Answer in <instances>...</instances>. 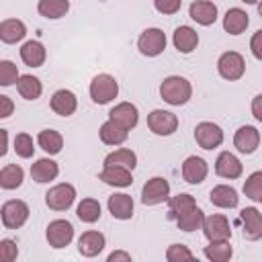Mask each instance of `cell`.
<instances>
[{
  "instance_id": "83f0119b",
  "label": "cell",
  "mask_w": 262,
  "mask_h": 262,
  "mask_svg": "<svg viewBox=\"0 0 262 262\" xmlns=\"http://www.w3.org/2000/svg\"><path fill=\"white\" fill-rule=\"evenodd\" d=\"M196 207V201H194V196L192 194H186V192H180V194H176V196H168V219H178V217H182L184 213H188L190 209H194Z\"/></svg>"
},
{
  "instance_id": "8fae6325",
  "label": "cell",
  "mask_w": 262,
  "mask_h": 262,
  "mask_svg": "<svg viewBox=\"0 0 262 262\" xmlns=\"http://www.w3.org/2000/svg\"><path fill=\"white\" fill-rule=\"evenodd\" d=\"M147 127L156 135H172L178 129V117L170 111L156 108L147 115Z\"/></svg>"
},
{
  "instance_id": "7dc6e473",
  "label": "cell",
  "mask_w": 262,
  "mask_h": 262,
  "mask_svg": "<svg viewBox=\"0 0 262 262\" xmlns=\"http://www.w3.org/2000/svg\"><path fill=\"white\" fill-rule=\"evenodd\" d=\"M117 260H125V262H131V254H127V252H121V250H117V252L108 254V262H117Z\"/></svg>"
},
{
  "instance_id": "3957f363",
  "label": "cell",
  "mask_w": 262,
  "mask_h": 262,
  "mask_svg": "<svg viewBox=\"0 0 262 262\" xmlns=\"http://www.w3.org/2000/svg\"><path fill=\"white\" fill-rule=\"evenodd\" d=\"M217 72L223 80H229V82H235L244 76L246 72V59L242 53L237 51H225L219 59H217Z\"/></svg>"
},
{
  "instance_id": "d590c367",
  "label": "cell",
  "mask_w": 262,
  "mask_h": 262,
  "mask_svg": "<svg viewBox=\"0 0 262 262\" xmlns=\"http://www.w3.org/2000/svg\"><path fill=\"white\" fill-rule=\"evenodd\" d=\"M76 215L84 223H96L100 219V203L96 199H82V203L76 207Z\"/></svg>"
},
{
  "instance_id": "681fc988",
  "label": "cell",
  "mask_w": 262,
  "mask_h": 262,
  "mask_svg": "<svg viewBox=\"0 0 262 262\" xmlns=\"http://www.w3.org/2000/svg\"><path fill=\"white\" fill-rule=\"evenodd\" d=\"M246 4H258V0H244Z\"/></svg>"
},
{
  "instance_id": "7bdbcfd3",
  "label": "cell",
  "mask_w": 262,
  "mask_h": 262,
  "mask_svg": "<svg viewBox=\"0 0 262 262\" xmlns=\"http://www.w3.org/2000/svg\"><path fill=\"white\" fill-rule=\"evenodd\" d=\"M154 6L160 14H176L182 6V0H154Z\"/></svg>"
},
{
  "instance_id": "4dcf8cb0",
  "label": "cell",
  "mask_w": 262,
  "mask_h": 262,
  "mask_svg": "<svg viewBox=\"0 0 262 262\" xmlns=\"http://www.w3.org/2000/svg\"><path fill=\"white\" fill-rule=\"evenodd\" d=\"M37 143H39V147H41L43 151H47L49 156H55V154H59L61 147H63V137H61V133L55 131V129H43V131H39V135H37Z\"/></svg>"
},
{
  "instance_id": "f6af8a7d",
  "label": "cell",
  "mask_w": 262,
  "mask_h": 262,
  "mask_svg": "<svg viewBox=\"0 0 262 262\" xmlns=\"http://www.w3.org/2000/svg\"><path fill=\"white\" fill-rule=\"evenodd\" d=\"M260 41H262V31H256L254 33V37H252V53H254V57L256 59H262V45H260Z\"/></svg>"
},
{
  "instance_id": "c3c4849f",
  "label": "cell",
  "mask_w": 262,
  "mask_h": 262,
  "mask_svg": "<svg viewBox=\"0 0 262 262\" xmlns=\"http://www.w3.org/2000/svg\"><path fill=\"white\" fill-rule=\"evenodd\" d=\"M260 102H262V94H258V96L254 98V102H252V113H254V117H256L258 121H262V111H260Z\"/></svg>"
},
{
  "instance_id": "cb8c5ba5",
  "label": "cell",
  "mask_w": 262,
  "mask_h": 262,
  "mask_svg": "<svg viewBox=\"0 0 262 262\" xmlns=\"http://www.w3.org/2000/svg\"><path fill=\"white\" fill-rule=\"evenodd\" d=\"M248 25H250L248 12L242 10V8H237V6L235 8H229L225 12V16H223V29L229 35H242L248 29Z\"/></svg>"
},
{
  "instance_id": "f546056e",
  "label": "cell",
  "mask_w": 262,
  "mask_h": 262,
  "mask_svg": "<svg viewBox=\"0 0 262 262\" xmlns=\"http://www.w3.org/2000/svg\"><path fill=\"white\" fill-rule=\"evenodd\" d=\"M98 135H100V141L106 143V145H121V143L127 141L129 131L123 129V127H119V125H115L113 121H106V123L100 125Z\"/></svg>"
},
{
  "instance_id": "44dd1931",
  "label": "cell",
  "mask_w": 262,
  "mask_h": 262,
  "mask_svg": "<svg viewBox=\"0 0 262 262\" xmlns=\"http://www.w3.org/2000/svg\"><path fill=\"white\" fill-rule=\"evenodd\" d=\"M209 199L215 207L219 209H233L237 207L239 203V196H237V190L233 186H227V184H217L211 188L209 192Z\"/></svg>"
},
{
  "instance_id": "7a4b0ae2",
  "label": "cell",
  "mask_w": 262,
  "mask_h": 262,
  "mask_svg": "<svg viewBox=\"0 0 262 262\" xmlns=\"http://www.w3.org/2000/svg\"><path fill=\"white\" fill-rule=\"evenodd\" d=\"M119 94V84L111 74H96L90 82V98L96 104H106Z\"/></svg>"
},
{
  "instance_id": "30bf717a",
  "label": "cell",
  "mask_w": 262,
  "mask_h": 262,
  "mask_svg": "<svg viewBox=\"0 0 262 262\" xmlns=\"http://www.w3.org/2000/svg\"><path fill=\"white\" fill-rule=\"evenodd\" d=\"M205 237L209 242H223V239H229L231 237V227H229V221L225 215H209L203 219V225H201Z\"/></svg>"
},
{
  "instance_id": "52a82bcc",
  "label": "cell",
  "mask_w": 262,
  "mask_h": 262,
  "mask_svg": "<svg viewBox=\"0 0 262 262\" xmlns=\"http://www.w3.org/2000/svg\"><path fill=\"white\" fill-rule=\"evenodd\" d=\"M194 141L203 149H215L223 143V129L211 121H203L194 127Z\"/></svg>"
},
{
  "instance_id": "ee69618b",
  "label": "cell",
  "mask_w": 262,
  "mask_h": 262,
  "mask_svg": "<svg viewBox=\"0 0 262 262\" xmlns=\"http://www.w3.org/2000/svg\"><path fill=\"white\" fill-rule=\"evenodd\" d=\"M14 113V102L6 94H0V119H6Z\"/></svg>"
},
{
  "instance_id": "484cf974",
  "label": "cell",
  "mask_w": 262,
  "mask_h": 262,
  "mask_svg": "<svg viewBox=\"0 0 262 262\" xmlns=\"http://www.w3.org/2000/svg\"><path fill=\"white\" fill-rule=\"evenodd\" d=\"M27 35V27L23 20L18 18H6L0 23V41L6 43V45H12V43H18L23 41Z\"/></svg>"
},
{
  "instance_id": "b9f144b4",
  "label": "cell",
  "mask_w": 262,
  "mask_h": 262,
  "mask_svg": "<svg viewBox=\"0 0 262 262\" xmlns=\"http://www.w3.org/2000/svg\"><path fill=\"white\" fill-rule=\"evenodd\" d=\"M18 256V246L12 239H0V262H12Z\"/></svg>"
},
{
  "instance_id": "60d3db41",
  "label": "cell",
  "mask_w": 262,
  "mask_h": 262,
  "mask_svg": "<svg viewBox=\"0 0 262 262\" xmlns=\"http://www.w3.org/2000/svg\"><path fill=\"white\" fill-rule=\"evenodd\" d=\"M192 258H194V254L182 244H172L166 250V260L168 262H182V260H192Z\"/></svg>"
},
{
  "instance_id": "2e32d148",
  "label": "cell",
  "mask_w": 262,
  "mask_h": 262,
  "mask_svg": "<svg viewBox=\"0 0 262 262\" xmlns=\"http://www.w3.org/2000/svg\"><path fill=\"white\" fill-rule=\"evenodd\" d=\"M209 174V166L199 156H188L182 164V178L188 184H201Z\"/></svg>"
},
{
  "instance_id": "d6a6232c",
  "label": "cell",
  "mask_w": 262,
  "mask_h": 262,
  "mask_svg": "<svg viewBox=\"0 0 262 262\" xmlns=\"http://www.w3.org/2000/svg\"><path fill=\"white\" fill-rule=\"evenodd\" d=\"M37 10H39L41 16L55 20V18H61V16L68 14V10H70V0H39Z\"/></svg>"
},
{
  "instance_id": "e0dca14e",
  "label": "cell",
  "mask_w": 262,
  "mask_h": 262,
  "mask_svg": "<svg viewBox=\"0 0 262 262\" xmlns=\"http://www.w3.org/2000/svg\"><path fill=\"white\" fill-rule=\"evenodd\" d=\"M76 108H78V98H76V94L72 90L61 88V90L53 92V96H51V111L55 115L70 117V115L76 113Z\"/></svg>"
},
{
  "instance_id": "f35d334b",
  "label": "cell",
  "mask_w": 262,
  "mask_h": 262,
  "mask_svg": "<svg viewBox=\"0 0 262 262\" xmlns=\"http://www.w3.org/2000/svg\"><path fill=\"white\" fill-rule=\"evenodd\" d=\"M14 151H16L18 158H25V160L33 158V154H35L33 137H31L29 133H18V135L14 137Z\"/></svg>"
},
{
  "instance_id": "9a60e30c",
  "label": "cell",
  "mask_w": 262,
  "mask_h": 262,
  "mask_svg": "<svg viewBox=\"0 0 262 262\" xmlns=\"http://www.w3.org/2000/svg\"><path fill=\"white\" fill-rule=\"evenodd\" d=\"M215 172H217V176H221V178L235 180V178L242 176L244 166H242V162H239L231 151H221V154L217 156V160H215Z\"/></svg>"
},
{
  "instance_id": "9c48e42d",
  "label": "cell",
  "mask_w": 262,
  "mask_h": 262,
  "mask_svg": "<svg viewBox=\"0 0 262 262\" xmlns=\"http://www.w3.org/2000/svg\"><path fill=\"white\" fill-rule=\"evenodd\" d=\"M168 196H170V184L162 176L149 178L141 188V203L143 205H160V203L168 201Z\"/></svg>"
},
{
  "instance_id": "e575fe53",
  "label": "cell",
  "mask_w": 262,
  "mask_h": 262,
  "mask_svg": "<svg viewBox=\"0 0 262 262\" xmlns=\"http://www.w3.org/2000/svg\"><path fill=\"white\" fill-rule=\"evenodd\" d=\"M203 254L211 260V262H227L233 256V248L229 246V239L223 242H209V246H205Z\"/></svg>"
},
{
  "instance_id": "f907efd6",
  "label": "cell",
  "mask_w": 262,
  "mask_h": 262,
  "mask_svg": "<svg viewBox=\"0 0 262 262\" xmlns=\"http://www.w3.org/2000/svg\"><path fill=\"white\" fill-rule=\"evenodd\" d=\"M100 2H106V0H100Z\"/></svg>"
},
{
  "instance_id": "603a6c76",
  "label": "cell",
  "mask_w": 262,
  "mask_h": 262,
  "mask_svg": "<svg viewBox=\"0 0 262 262\" xmlns=\"http://www.w3.org/2000/svg\"><path fill=\"white\" fill-rule=\"evenodd\" d=\"M98 178L104 182V184H111V186H131L133 182V176H131V170L123 168V166H104L98 174Z\"/></svg>"
},
{
  "instance_id": "7c38bea8",
  "label": "cell",
  "mask_w": 262,
  "mask_h": 262,
  "mask_svg": "<svg viewBox=\"0 0 262 262\" xmlns=\"http://www.w3.org/2000/svg\"><path fill=\"white\" fill-rule=\"evenodd\" d=\"M108 121H113L115 125H119V127L131 131V129L137 125V121H139L137 106L131 104V102H119V104H115V106L111 108Z\"/></svg>"
},
{
  "instance_id": "ab89813d",
  "label": "cell",
  "mask_w": 262,
  "mask_h": 262,
  "mask_svg": "<svg viewBox=\"0 0 262 262\" xmlns=\"http://www.w3.org/2000/svg\"><path fill=\"white\" fill-rule=\"evenodd\" d=\"M18 68L10 59H0V86H12L18 80Z\"/></svg>"
},
{
  "instance_id": "d4e9b609",
  "label": "cell",
  "mask_w": 262,
  "mask_h": 262,
  "mask_svg": "<svg viewBox=\"0 0 262 262\" xmlns=\"http://www.w3.org/2000/svg\"><path fill=\"white\" fill-rule=\"evenodd\" d=\"M57 174H59V166H57V162H53L49 158H41L31 166V178L39 184L55 180Z\"/></svg>"
},
{
  "instance_id": "ac0fdd59",
  "label": "cell",
  "mask_w": 262,
  "mask_h": 262,
  "mask_svg": "<svg viewBox=\"0 0 262 262\" xmlns=\"http://www.w3.org/2000/svg\"><path fill=\"white\" fill-rule=\"evenodd\" d=\"M188 16L194 23H199L203 27H209L217 20V6L209 0H194L188 8Z\"/></svg>"
},
{
  "instance_id": "1f68e13d",
  "label": "cell",
  "mask_w": 262,
  "mask_h": 262,
  "mask_svg": "<svg viewBox=\"0 0 262 262\" xmlns=\"http://www.w3.org/2000/svg\"><path fill=\"white\" fill-rule=\"evenodd\" d=\"M25 180V172L18 164H8L0 170V188L4 190H14L23 184Z\"/></svg>"
},
{
  "instance_id": "d6986e66",
  "label": "cell",
  "mask_w": 262,
  "mask_h": 262,
  "mask_svg": "<svg viewBox=\"0 0 262 262\" xmlns=\"http://www.w3.org/2000/svg\"><path fill=\"white\" fill-rule=\"evenodd\" d=\"M108 213L115 217V219H121V221H127L133 217V199L125 192H117V194H111L108 196Z\"/></svg>"
},
{
  "instance_id": "f1b7e54d",
  "label": "cell",
  "mask_w": 262,
  "mask_h": 262,
  "mask_svg": "<svg viewBox=\"0 0 262 262\" xmlns=\"http://www.w3.org/2000/svg\"><path fill=\"white\" fill-rule=\"evenodd\" d=\"M16 90H18V94H20L23 98H27V100H37V98L41 96V92H43V84H41L39 78L31 76V74H25V76H18V80H16Z\"/></svg>"
},
{
  "instance_id": "bcb514c9",
  "label": "cell",
  "mask_w": 262,
  "mask_h": 262,
  "mask_svg": "<svg viewBox=\"0 0 262 262\" xmlns=\"http://www.w3.org/2000/svg\"><path fill=\"white\" fill-rule=\"evenodd\" d=\"M6 151H8V131L0 129V158L6 156Z\"/></svg>"
},
{
  "instance_id": "8992f818",
  "label": "cell",
  "mask_w": 262,
  "mask_h": 262,
  "mask_svg": "<svg viewBox=\"0 0 262 262\" xmlns=\"http://www.w3.org/2000/svg\"><path fill=\"white\" fill-rule=\"evenodd\" d=\"M76 199V188L68 182L55 184L45 192V205L53 211H68L74 205Z\"/></svg>"
},
{
  "instance_id": "ffe728a7",
  "label": "cell",
  "mask_w": 262,
  "mask_h": 262,
  "mask_svg": "<svg viewBox=\"0 0 262 262\" xmlns=\"http://www.w3.org/2000/svg\"><path fill=\"white\" fill-rule=\"evenodd\" d=\"M104 235L100 231H84L78 239V252L86 258H94L104 250Z\"/></svg>"
},
{
  "instance_id": "836d02e7",
  "label": "cell",
  "mask_w": 262,
  "mask_h": 262,
  "mask_svg": "<svg viewBox=\"0 0 262 262\" xmlns=\"http://www.w3.org/2000/svg\"><path fill=\"white\" fill-rule=\"evenodd\" d=\"M104 166H123L127 170H133L137 166V156L133 149H127V147H119L115 151H111L106 158H104Z\"/></svg>"
},
{
  "instance_id": "5b68a950",
  "label": "cell",
  "mask_w": 262,
  "mask_h": 262,
  "mask_svg": "<svg viewBox=\"0 0 262 262\" xmlns=\"http://www.w3.org/2000/svg\"><path fill=\"white\" fill-rule=\"evenodd\" d=\"M137 49L145 57H158L166 49V33L158 27L145 29L137 39Z\"/></svg>"
},
{
  "instance_id": "8d00e7d4",
  "label": "cell",
  "mask_w": 262,
  "mask_h": 262,
  "mask_svg": "<svg viewBox=\"0 0 262 262\" xmlns=\"http://www.w3.org/2000/svg\"><path fill=\"white\" fill-rule=\"evenodd\" d=\"M203 219H205L203 209L194 207V209H190L188 213H184L182 217H178V219H176V225H178V229H182V231H196V229H201Z\"/></svg>"
},
{
  "instance_id": "277c9868",
  "label": "cell",
  "mask_w": 262,
  "mask_h": 262,
  "mask_svg": "<svg viewBox=\"0 0 262 262\" xmlns=\"http://www.w3.org/2000/svg\"><path fill=\"white\" fill-rule=\"evenodd\" d=\"M29 205L25 201H18V199H12V201H6L0 209V217H2V223L4 227L8 229H18L27 223L29 219Z\"/></svg>"
},
{
  "instance_id": "4fadbf2b",
  "label": "cell",
  "mask_w": 262,
  "mask_h": 262,
  "mask_svg": "<svg viewBox=\"0 0 262 262\" xmlns=\"http://www.w3.org/2000/svg\"><path fill=\"white\" fill-rule=\"evenodd\" d=\"M239 221L244 225V237L256 242L262 237V215L256 207H246L239 211Z\"/></svg>"
},
{
  "instance_id": "7402d4cb",
  "label": "cell",
  "mask_w": 262,
  "mask_h": 262,
  "mask_svg": "<svg viewBox=\"0 0 262 262\" xmlns=\"http://www.w3.org/2000/svg\"><path fill=\"white\" fill-rule=\"evenodd\" d=\"M172 43H174V47H176L180 53H192V51L196 49V45H199V33H196L192 27L182 25V27H178V29L174 31Z\"/></svg>"
},
{
  "instance_id": "5bb4252c",
  "label": "cell",
  "mask_w": 262,
  "mask_h": 262,
  "mask_svg": "<svg viewBox=\"0 0 262 262\" xmlns=\"http://www.w3.org/2000/svg\"><path fill=\"white\" fill-rule=\"evenodd\" d=\"M233 145L242 154H254L260 145V131L254 125H244L233 135Z\"/></svg>"
},
{
  "instance_id": "74e56055",
  "label": "cell",
  "mask_w": 262,
  "mask_h": 262,
  "mask_svg": "<svg viewBox=\"0 0 262 262\" xmlns=\"http://www.w3.org/2000/svg\"><path fill=\"white\" fill-rule=\"evenodd\" d=\"M244 194H246L248 199L256 201V203L262 201V172H260V170L248 176V180H246V184H244Z\"/></svg>"
},
{
  "instance_id": "6da1fadb",
  "label": "cell",
  "mask_w": 262,
  "mask_h": 262,
  "mask_svg": "<svg viewBox=\"0 0 262 262\" xmlns=\"http://www.w3.org/2000/svg\"><path fill=\"white\" fill-rule=\"evenodd\" d=\"M160 96L172 104V106H182L190 100L192 96V86L186 78L182 76H168L164 78V82L160 84Z\"/></svg>"
},
{
  "instance_id": "4316f807",
  "label": "cell",
  "mask_w": 262,
  "mask_h": 262,
  "mask_svg": "<svg viewBox=\"0 0 262 262\" xmlns=\"http://www.w3.org/2000/svg\"><path fill=\"white\" fill-rule=\"evenodd\" d=\"M45 57H47V51L39 41H27L20 47V59L29 68H41L45 63Z\"/></svg>"
},
{
  "instance_id": "ba28073f",
  "label": "cell",
  "mask_w": 262,
  "mask_h": 262,
  "mask_svg": "<svg viewBox=\"0 0 262 262\" xmlns=\"http://www.w3.org/2000/svg\"><path fill=\"white\" fill-rule=\"evenodd\" d=\"M45 237H47L51 248L61 250V248L70 246V242L74 239V225L70 221H66V219H55V221H51L47 225Z\"/></svg>"
}]
</instances>
